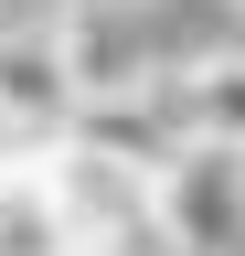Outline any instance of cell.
<instances>
[{
    "mask_svg": "<svg viewBox=\"0 0 245 256\" xmlns=\"http://www.w3.org/2000/svg\"><path fill=\"white\" fill-rule=\"evenodd\" d=\"M53 203H64V224H75V256H96V246H117V235H149L160 224V171H139V160H117V150H96V139H53Z\"/></svg>",
    "mask_w": 245,
    "mask_h": 256,
    "instance_id": "cell-1",
    "label": "cell"
},
{
    "mask_svg": "<svg viewBox=\"0 0 245 256\" xmlns=\"http://www.w3.org/2000/svg\"><path fill=\"white\" fill-rule=\"evenodd\" d=\"M160 224L181 256H245V150L192 139L160 171Z\"/></svg>",
    "mask_w": 245,
    "mask_h": 256,
    "instance_id": "cell-2",
    "label": "cell"
},
{
    "mask_svg": "<svg viewBox=\"0 0 245 256\" xmlns=\"http://www.w3.org/2000/svg\"><path fill=\"white\" fill-rule=\"evenodd\" d=\"M0 107L53 128V139L85 118V64L64 43V22H0Z\"/></svg>",
    "mask_w": 245,
    "mask_h": 256,
    "instance_id": "cell-3",
    "label": "cell"
},
{
    "mask_svg": "<svg viewBox=\"0 0 245 256\" xmlns=\"http://www.w3.org/2000/svg\"><path fill=\"white\" fill-rule=\"evenodd\" d=\"M0 256H75V224H64V203H53L43 160L0 182Z\"/></svg>",
    "mask_w": 245,
    "mask_h": 256,
    "instance_id": "cell-4",
    "label": "cell"
},
{
    "mask_svg": "<svg viewBox=\"0 0 245 256\" xmlns=\"http://www.w3.org/2000/svg\"><path fill=\"white\" fill-rule=\"evenodd\" d=\"M181 118H192V139L245 150V54H203V64H181Z\"/></svg>",
    "mask_w": 245,
    "mask_h": 256,
    "instance_id": "cell-5",
    "label": "cell"
},
{
    "mask_svg": "<svg viewBox=\"0 0 245 256\" xmlns=\"http://www.w3.org/2000/svg\"><path fill=\"white\" fill-rule=\"evenodd\" d=\"M32 160H53V128H32V118H11V107H0V182H11V171H32Z\"/></svg>",
    "mask_w": 245,
    "mask_h": 256,
    "instance_id": "cell-6",
    "label": "cell"
}]
</instances>
